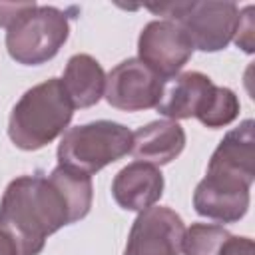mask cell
Returning <instances> with one entry per match:
<instances>
[{"instance_id":"cell-1","label":"cell","mask_w":255,"mask_h":255,"mask_svg":"<svg viewBox=\"0 0 255 255\" xmlns=\"http://www.w3.org/2000/svg\"><path fill=\"white\" fill-rule=\"evenodd\" d=\"M92 199V177L64 165L20 175L2 193L0 231L14 241L18 255H40L52 233L90 213Z\"/></svg>"},{"instance_id":"cell-2","label":"cell","mask_w":255,"mask_h":255,"mask_svg":"<svg viewBox=\"0 0 255 255\" xmlns=\"http://www.w3.org/2000/svg\"><path fill=\"white\" fill-rule=\"evenodd\" d=\"M74 106L60 78H50L22 94L8 118V137L18 149L36 151L66 131Z\"/></svg>"},{"instance_id":"cell-3","label":"cell","mask_w":255,"mask_h":255,"mask_svg":"<svg viewBox=\"0 0 255 255\" xmlns=\"http://www.w3.org/2000/svg\"><path fill=\"white\" fill-rule=\"evenodd\" d=\"M131 151V131L118 122L98 120L68 128L58 143V165L94 175Z\"/></svg>"},{"instance_id":"cell-4","label":"cell","mask_w":255,"mask_h":255,"mask_svg":"<svg viewBox=\"0 0 255 255\" xmlns=\"http://www.w3.org/2000/svg\"><path fill=\"white\" fill-rule=\"evenodd\" d=\"M153 14L165 16L181 26V30L191 40L193 48L201 52H219L233 42L239 24V6L235 2H165L147 4Z\"/></svg>"},{"instance_id":"cell-5","label":"cell","mask_w":255,"mask_h":255,"mask_svg":"<svg viewBox=\"0 0 255 255\" xmlns=\"http://www.w3.org/2000/svg\"><path fill=\"white\" fill-rule=\"evenodd\" d=\"M68 14L56 6L36 2L6 28V50L22 66H40L52 60L70 36Z\"/></svg>"},{"instance_id":"cell-6","label":"cell","mask_w":255,"mask_h":255,"mask_svg":"<svg viewBox=\"0 0 255 255\" xmlns=\"http://www.w3.org/2000/svg\"><path fill=\"white\" fill-rule=\"evenodd\" d=\"M251 181L219 169H207L193 191V209L197 215L235 223L245 217L251 201Z\"/></svg>"},{"instance_id":"cell-7","label":"cell","mask_w":255,"mask_h":255,"mask_svg":"<svg viewBox=\"0 0 255 255\" xmlns=\"http://www.w3.org/2000/svg\"><path fill=\"white\" fill-rule=\"evenodd\" d=\"M193 44L179 24L171 20L147 22L137 38V60L161 80L173 78L193 56Z\"/></svg>"},{"instance_id":"cell-8","label":"cell","mask_w":255,"mask_h":255,"mask_svg":"<svg viewBox=\"0 0 255 255\" xmlns=\"http://www.w3.org/2000/svg\"><path fill=\"white\" fill-rule=\"evenodd\" d=\"M165 80L151 72L141 60L128 58L106 76V102L122 112H143L157 108Z\"/></svg>"},{"instance_id":"cell-9","label":"cell","mask_w":255,"mask_h":255,"mask_svg":"<svg viewBox=\"0 0 255 255\" xmlns=\"http://www.w3.org/2000/svg\"><path fill=\"white\" fill-rule=\"evenodd\" d=\"M185 225L169 207L151 205L131 223L124 255H179Z\"/></svg>"},{"instance_id":"cell-10","label":"cell","mask_w":255,"mask_h":255,"mask_svg":"<svg viewBox=\"0 0 255 255\" xmlns=\"http://www.w3.org/2000/svg\"><path fill=\"white\" fill-rule=\"evenodd\" d=\"M219 88L221 86H215L213 80L201 72L177 74L171 80H165L161 100L155 110L173 122L197 118L203 126H207Z\"/></svg>"},{"instance_id":"cell-11","label":"cell","mask_w":255,"mask_h":255,"mask_svg":"<svg viewBox=\"0 0 255 255\" xmlns=\"http://www.w3.org/2000/svg\"><path fill=\"white\" fill-rule=\"evenodd\" d=\"M112 195L126 211H143L163 195V173L149 163L131 161L112 181Z\"/></svg>"},{"instance_id":"cell-12","label":"cell","mask_w":255,"mask_h":255,"mask_svg":"<svg viewBox=\"0 0 255 255\" xmlns=\"http://www.w3.org/2000/svg\"><path fill=\"white\" fill-rule=\"evenodd\" d=\"M185 147V131L173 120H155L131 131V155L149 165L173 161Z\"/></svg>"},{"instance_id":"cell-13","label":"cell","mask_w":255,"mask_h":255,"mask_svg":"<svg viewBox=\"0 0 255 255\" xmlns=\"http://www.w3.org/2000/svg\"><path fill=\"white\" fill-rule=\"evenodd\" d=\"M253 120H243L237 128L229 129L209 157L207 169H221L255 181V133Z\"/></svg>"},{"instance_id":"cell-14","label":"cell","mask_w":255,"mask_h":255,"mask_svg":"<svg viewBox=\"0 0 255 255\" xmlns=\"http://www.w3.org/2000/svg\"><path fill=\"white\" fill-rule=\"evenodd\" d=\"M60 80L74 110L96 106L106 90V72L90 54H74L68 60Z\"/></svg>"},{"instance_id":"cell-15","label":"cell","mask_w":255,"mask_h":255,"mask_svg":"<svg viewBox=\"0 0 255 255\" xmlns=\"http://www.w3.org/2000/svg\"><path fill=\"white\" fill-rule=\"evenodd\" d=\"M231 233L217 223H191L183 233V255H217L223 241Z\"/></svg>"},{"instance_id":"cell-16","label":"cell","mask_w":255,"mask_h":255,"mask_svg":"<svg viewBox=\"0 0 255 255\" xmlns=\"http://www.w3.org/2000/svg\"><path fill=\"white\" fill-rule=\"evenodd\" d=\"M233 42L247 54H253V6H245L243 10H239V24Z\"/></svg>"},{"instance_id":"cell-17","label":"cell","mask_w":255,"mask_h":255,"mask_svg":"<svg viewBox=\"0 0 255 255\" xmlns=\"http://www.w3.org/2000/svg\"><path fill=\"white\" fill-rule=\"evenodd\" d=\"M217 255H255V243L251 237H239L229 235Z\"/></svg>"},{"instance_id":"cell-18","label":"cell","mask_w":255,"mask_h":255,"mask_svg":"<svg viewBox=\"0 0 255 255\" xmlns=\"http://www.w3.org/2000/svg\"><path fill=\"white\" fill-rule=\"evenodd\" d=\"M34 2H0V26L10 28Z\"/></svg>"},{"instance_id":"cell-19","label":"cell","mask_w":255,"mask_h":255,"mask_svg":"<svg viewBox=\"0 0 255 255\" xmlns=\"http://www.w3.org/2000/svg\"><path fill=\"white\" fill-rule=\"evenodd\" d=\"M0 255H18V249H16L14 241L4 231H0Z\"/></svg>"}]
</instances>
